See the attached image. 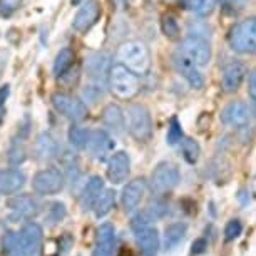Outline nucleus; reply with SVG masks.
Masks as SVG:
<instances>
[{
    "instance_id": "f257e3e1",
    "label": "nucleus",
    "mask_w": 256,
    "mask_h": 256,
    "mask_svg": "<svg viewBox=\"0 0 256 256\" xmlns=\"http://www.w3.org/2000/svg\"><path fill=\"white\" fill-rule=\"evenodd\" d=\"M119 64L128 67L136 76H146L151 69V52L141 40H128L118 50Z\"/></svg>"
},
{
    "instance_id": "f03ea898",
    "label": "nucleus",
    "mask_w": 256,
    "mask_h": 256,
    "mask_svg": "<svg viewBox=\"0 0 256 256\" xmlns=\"http://www.w3.org/2000/svg\"><path fill=\"white\" fill-rule=\"evenodd\" d=\"M108 84L110 88V92L118 99H122V100H129V99L136 98L139 89H141L139 77L134 74V72L129 70L128 67H124L122 64L110 66Z\"/></svg>"
},
{
    "instance_id": "7ed1b4c3",
    "label": "nucleus",
    "mask_w": 256,
    "mask_h": 256,
    "mask_svg": "<svg viewBox=\"0 0 256 256\" xmlns=\"http://www.w3.org/2000/svg\"><path fill=\"white\" fill-rule=\"evenodd\" d=\"M131 228L134 233V238H136V243L141 250V253L144 256H154L159 251V244H161V240H159V233L158 230L151 224V220L148 218L144 212H139L131 221Z\"/></svg>"
},
{
    "instance_id": "20e7f679",
    "label": "nucleus",
    "mask_w": 256,
    "mask_h": 256,
    "mask_svg": "<svg viewBox=\"0 0 256 256\" xmlns=\"http://www.w3.org/2000/svg\"><path fill=\"white\" fill-rule=\"evenodd\" d=\"M129 134L139 142H148L152 136V119L146 106L132 104L128 109Z\"/></svg>"
},
{
    "instance_id": "39448f33",
    "label": "nucleus",
    "mask_w": 256,
    "mask_h": 256,
    "mask_svg": "<svg viewBox=\"0 0 256 256\" xmlns=\"http://www.w3.org/2000/svg\"><path fill=\"white\" fill-rule=\"evenodd\" d=\"M231 49L240 54H254L256 52V17L236 24L230 34Z\"/></svg>"
},
{
    "instance_id": "423d86ee",
    "label": "nucleus",
    "mask_w": 256,
    "mask_h": 256,
    "mask_svg": "<svg viewBox=\"0 0 256 256\" xmlns=\"http://www.w3.org/2000/svg\"><path fill=\"white\" fill-rule=\"evenodd\" d=\"M181 52L190 57V59L194 62L198 67H204L208 66V62L211 60V44L206 37H202L201 34H190L182 38Z\"/></svg>"
},
{
    "instance_id": "0eeeda50",
    "label": "nucleus",
    "mask_w": 256,
    "mask_h": 256,
    "mask_svg": "<svg viewBox=\"0 0 256 256\" xmlns=\"http://www.w3.org/2000/svg\"><path fill=\"white\" fill-rule=\"evenodd\" d=\"M66 178L56 168H47L38 171L32 180V190L38 194H57L64 190Z\"/></svg>"
},
{
    "instance_id": "6e6552de",
    "label": "nucleus",
    "mask_w": 256,
    "mask_h": 256,
    "mask_svg": "<svg viewBox=\"0 0 256 256\" xmlns=\"http://www.w3.org/2000/svg\"><path fill=\"white\" fill-rule=\"evenodd\" d=\"M50 100H52V106H54V109L57 112L62 114L67 119L74 120V122H79V120L86 119V116H88V108H86V104L70 94L56 92V94H52Z\"/></svg>"
},
{
    "instance_id": "1a4fd4ad",
    "label": "nucleus",
    "mask_w": 256,
    "mask_h": 256,
    "mask_svg": "<svg viewBox=\"0 0 256 256\" xmlns=\"http://www.w3.org/2000/svg\"><path fill=\"white\" fill-rule=\"evenodd\" d=\"M180 182V171L171 162H159L151 174V186L156 192H168Z\"/></svg>"
},
{
    "instance_id": "9d476101",
    "label": "nucleus",
    "mask_w": 256,
    "mask_h": 256,
    "mask_svg": "<svg viewBox=\"0 0 256 256\" xmlns=\"http://www.w3.org/2000/svg\"><path fill=\"white\" fill-rule=\"evenodd\" d=\"M42 240H44V231H42L40 224L34 223V221L24 224L18 233L22 253L26 256H36L40 251Z\"/></svg>"
},
{
    "instance_id": "9b49d317",
    "label": "nucleus",
    "mask_w": 256,
    "mask_h": 256,
    "mask_svg": "<svg viewBox=\"0 0 256 256\" xmlns=\"http://www.w3.org/2000/svg\"><path fill=\"white\" fill-rule=\"evenodd\" d=\"M172 59H174V66H176L178 72H180V74L190 82L191 88L201 89L202 86H204V79H202V76L200 72V67H198L194 62L184 54V52L178 50Z\"/></svg>"
},
{
    "instance_id": "f8f14e48",
    "label": "nucleus",
    "mask_w": 256,
    "mask_h": 256,
    "mask_svg": "<svg viewBox=\"0 0 256 256\" xmlns=\"http://www.w3.org/2000/svg\"><path fill=\"white\" fill-rule=\"evenodd\" d=\"M129 172H131V159L129 154L124 151H118L112 154L108 162V180L112 184H120L128 180Z\"/></svg>"
},
{
    "instance_id": "ddd939ff",
    "label": "nucleus",
    "mask_w": 256,
    "mask_h": 256,
    "mask_svg": "<svg viewBox=\"0 0 256 256\" xmlns=\"http://www.w3.org/2000/svg\"><path fill=\"white\" fill-rule=\"evenodd\" d=\"M100 16V7L96 0H86L80 6V8L77 10L72 27L77 32H88L90 27L98 22V18Z\"/></svg>"
},
{
    "instance_id": "4468645a",
    "label": "nucleus",
    "mask_w": 256,
    "mask_h": 256,
    "mask_svg": "<svg viewBox=\"0 0 256 256\" xmlns=\"http://www.w3.org/2000/svg\"><path fill=\"white\" fill-rule=\"evenodd\" d=\"M246 77V66L243 62L233 60L230 64L224 66L223 76H221V88L224 92H234L240 89V86L243 84Z\"/></svg>"
},
{
    "instance_id": "2eb2a0df",
    "label": "nucleus",
    "mask_w": 256,
    "mask_h": 256,
    "mask_svg": "<svg viewBox=\"0 0 256 256\" xmlns=\"http://www.w3.org/2000/svg\"><path fill=\"white\" fill-rule=\"evenodd\" d=\"M116 244V230L110 223L100 224L96 231V244L92 256H112Z\"/></svg>"
},
{
    "instance_id": "dca6fc26",
    "label": "nucleus",
    "mask_w": 256,
    "mask_h": 256,
    "mask_svg": "<svg viewBox=\"0 0 256 256\" xmlns=\"http://www.w3.org/2000/svg\"><path fill=\"white\" fill-rule=\"evenodd\" d=\"M86 149H89V152L92 154L96 159L102 161V159L114 149V141L108 132L102 131V129H96V131H90Z\"/></svg>"
},
{
    "instance_id": "f3484780",
    "label": "nucleus",
    "mask_w": 256,
    "mask_h": 256,
    "mask_svg": "<svg viewBox=\"0 0 256 256\" xmlns=\"http://www.w3.org/2000/svg\"><path fill=\"white\" fill-rule=\"evenodd\" d=\"M221 120L231 128H241L250 120V108L243 100H233L221 110Z\"/></svg>"
},
{
    "instance_id": "a211bd4d",
    "label": "nucleus",
    "mask_w": 256,
    "mask_h": 256,
    "mask_svg": "<svg viewBox=\"0 0 256 256\" xmlns=\"http://www.w3.org/2000/svg\"><path fill=\"white\" fill-rule=\"evenodd\" d=\"M86 70L88 76L92 80H96V84H102L108 80L110 64H109V57L106 54H90L86 59Z\"/></svg>"
},
{
    "instance_id": "6ab92c4d",
    "label": "nucleus",
    "mask_w": 256,
    "mask_h": 256,
    "mask_svg": "<svg viewBox=\"0 0 256 256\" xmlns=\"http://www.w3.org/2000/svg\"><path fill=\"white\" fill-rule=\"evenodd\" d=\"M146 192V181L142 178L132 180L131 182H128L126 188L122 190V208L126 212H132L136 211V208L139 206V202L144 198Z\"/></svg>"
},
{
    "instance_id": "aec40b11",
    "label": "nucleus",
    "mask_w": 256,
    "mask_h": 256,
    "mask_svg": "<svg viewBox=\"0 0 256 256\" xmlns=\"http://www.w3.org/2000/svg\"><path fill=\"white\" fill-rule=\"evenodd\" d=\"M26 184V174L20 169H4L0 171V192L2 194H14L20 191Z\"/></svg>"
},
{
    "instance_id": "412c9836",
    "label": "nucleus",
    "mask_w": 256,
    "mask_h": 256,
    "mask_svg": "<svg viewBox=\"0 0 256 256\" xmlns=\"http://www.w3.org/2000/svg\"><path fill=\"white\" fill-rule=\"evenodd\" d=\"M8 208L17 218H32L38 212V202L30 194H17L8 201Z\"/></svg>"
},
{
    "instance_id": "4be33fe9",
    "label": "nucleus",
    "mask_w": 256,
    "mask_h": 256,
    "mask_svg": "<svg viewBox=\"0 0 256 256\" xmlns=\"http://www.w3.org/2000/svg\"><path fill=\"white\" fill-rule=\"evenodd\" d=\"M34 151L36 156L42 161H50V159L57 158L59 154V144L54 139L50 132H40L34 142Z\"/></svg>"
},
{
    "instance_id": "5701e85b",
    "label": "nucleus",
    "mask_w": 256,
    "mask_h": 256,
    "mask_svg": "<svg viewBox=\"0 0 256 256\" xmlns=\"http://www.w3.org/2000/svg\"><path fill=\"white\" fill-rule=\"evenodd\" d=\"M102 122L110 132L122 134L126 129V118L118 104H108L102 110Z\"/></svg>"
},
{
    "instance_id": "b1692460",
    "label": "nucleus",
    "mask_w": 256,
    "mask_h": 256,
    "mask_svg": "<svg viewBox=\"0 0 256 256\" xmlns=\"http://www.w3.org/2000/svg\"><path fill=\"white\" fill-rule=\"evenodd\" d=\"M104 191V180L100 176H90L80 192V204L84 210H90L98 201L100 192Z\"/></svg>"
},
{
    "instance_id": "393cba45",
    "label": "nucleus",
    "mask_w": 256,
    "mask_h": 256,
    "mask_svg": "<svg viewBox=\"0 0 256 256\" xmlns=\"http://www.w3.org/2000/svg\"><path fill=\"white\" fill-rule=\"evenodd\" d=\"M186 231H188V226L186 223H171L169 226H166L164 230V248L168 251L174 250L178 244L184 240L186 236Z\"/></svg>"
},
{
    "instance_id": "a878e982",
    "label": "nucleus",
    "mask_w": 256,
    "mask_h": 256,
    "mask_svg": "<svg viewBox=\"0 0 256 256\" xmlns=\"http://www.w3.org/2000/svg\"><path fill=\"white\" fill-rule=\"evenodd\" d=\"M114 204H116V192L112 190H104L92 206L96 216H98V218H104L106 214H109Z\"/></svg>"
},
{
    "instance_id": "bb28decb",
    "label": "nucleus",
    "mask_w": 256,
    "mask_h": 256,
    "mask_svg": "<svg viewBox=\"0 0 256 256\" xmlns=\"http://www.w3.org/2000/svg\"><path fill=\"white\" fill-rule=\"evenodd\" d=\"M72 62H74V52L69 47L57 52L56 60H54V74L56 76H64L67 70L70 69Z\"/></svg>"
},
{
    "instance_id": "cd10ccee",
    "label": "nucleus",
    "mask_w": 256,
    "mask_h": 256,
    "mask_svg": "<svg viewBox=\"0 0 256 256\" xmlns=\"http://www.w3.org/2000/svg\"><path fill=\"white\" fill-rule=\"evenodd\" d=\"M4 256H24L20 241H18V233L16 231H7L2 238Z\"/></svg>"
},
{
    "instance_id": "c85d7f7f",
    "label": "nucleus",
    "mask_w": 256,
    "mask_h": 256,
    "mask_svg": "<svg viewBox=\"0 0 256 256\" xmlns=\"http://www.w3.org/2000/svg\"><path fill=\"white\" fill-rule=\"evenodd\" d=\"M181 149H182V156L190 164H194L198 159H200V154H201V148L194 139L191 138H182L181 139Z\"/></svg>"
},
{
    "instance_id": "c756f323",
    "label": "nucleus",
    "mask_w": 256,
    "mask_h": 256,
    "mask_svg": "<svg viewBox=\"0 0 256 256\" xmlns=\"http://www.w3.org/2000/svg\"><path fill=\"white\" fill-rule=\"evenodd\" d=\"M90 131L86 128H80V126H72L69 131V141L74 148L79 149H86V144H88Z\"/></svg>"
},
{
    "instance_id": "7c9ffc66",
    "label": "nucleus",
    "mask_w": 256,
    "mask_h": 256,
    "mask_svg": "<svg viewBox=\"0 0 256 256\" xmlns=\"http://www.w3.org/2000/svg\"><path fill=\"white\" fill-rule=\"evenodd\" d=\"M7 158H8V162L14 164V166H17V164L26 161L27 151H26V148H24V141H14L10 149H8Z\"/></svg>"
},
{
    "instance_id": "2f4dec72",
    "label": "nucleus",
    "mask_w": 256,
    "mask_h": 256,
    "mask_svg": "<svg viewBox=\"0 0 256 256\" xmlns=\"http://www.w3.org/2000/svg\"><path fill=\"white\" fill-rule=\"evenodd\" d=\"M161 28L164 32V36L171 40H176L180 38V26H178L176 18L172 16H164L162 17V22H161Z\"/></svg>"
},
{
    "instance_id": "473e14b6",
    "label": "nucleus",
    "mask_w": 256,
    "mask_h": 256,
    "mask_svg": "<svg viewBox=\"0 0 256 256\" xmlns=\"http://www.w3.org/2000/svg\"><path fill=\"white\" fill-rule=\"evenodd\" d=\"M142 212L151 221H154V220L162 218V216L166 214V212H168V206L164 204V202H161V201H152V202H149L148 208Z\"/></svg>"
},
{
    "instance_id": "72a5a7b5",
    "label": "nucleus",
    "mask_w": 256,
    "mask_h": 256,
    "mask_svg": "<svg viewBox=\"0 0 256 256\" xmlns=\"http://www.w3.org/2000/svg\"><path fill=\"white\" fill-rule=\"evenodd\" d=\"M216 0H188V6L198 16H206L212 10Z\"/></svg>"
},
{
    "instance_id": "f704fd0d",
    "label": "nucleus",
    "mask_w": 256,
    "mask_h": 256,
    "mask_svg": "<svg viewBox=\"0 0 256 256\" xmlns=\"http://www.w3.org/2000/svg\"><path fill=\"white\" fill-rule=\"evenodd\" d=\"M243 233V224L240 220H231L228 221V224L224 226V240L226 241H234L236 238H240Z\"/></svg>"
},
{
    "instance_id": "c9c22d12",
    "label": "nucleus",
    "mask_w": 256,
    "mask_h": 256,
    "mask_svg": "<svg viewBox=\"0 0 256 256\" xmlns=\"http://www.w3.org/2000/svg\"><path fill=\"white\" fill-rule=\"evenodd\" d=\"M182 139V131H181V124L178 122L176 118L171 119L169 122V128H168V142L171 144H178Z\"/></svg>"
},
{
    "instance_id": "e433bc0d",
    "label": "nucleus",
    "mask_w": 256,
    "mask_h": 256,
    "mask_svg": "<svg viewBox=\"0 0 256 256\" xmlns=\"http://www.w3.org/2000/svg\"><path fill=\"white\" fill-rule=\"evenodd\" d=\"M220 2H221V8H223L224 12L238 14L248 0H220Z\"/></svg>"
},
{
    "instance_id": "4c0bfd02",
    "label": "nucleus",
    "mask_w": 256,
    "mask_h": 256,
    "mask_svg": "<svg viewBox=\"0 0 256 256\" xmlns=\"http://www.w3.org/2000/svg\"><path fill=\"white\" fill-rule=\"evenodd\" d=\"M64 216H66V206L62 204V202H54V204H50V208H49V220L52 221V223L60 221Z\"/></svg>"
},
{
    "instance_id": "58836bf2",
    "label": "nucleus",
    "mask_w": 256,
    "mask_h": 256,
    "mask_svg": "<svg viewBox=\"0 0 256 256\" xmlns=\"http://www.w3.org/2000/svg\"><path fill=\"white\" fill-rule=\"evenodd\" d=\"M18 4H20V0H0V12H2L4 16H7V14L16 10L18 7Z\"/></svg>"
},
{
    "instance_id": "ea45409f",
    "label": "nucleus",
    "mask_w": 256,
    "mask_h": 256,
    "mask_svg": "<svg viewBox=\"0 0 256 256\" xmlns=\"http://www.w3.org/2000/svg\"><path fill=\"white\" fill-rule=\"evenodd\" d=\"M206 248H208V241L204 238H198V240H194V243H192L191 253L192 254H201V253H204Z\"/></svg>"
},
{
    "instance_id": "a19ab883",
    "label": "nucleus",
    "mask_w": 256,
    "mask_h": 256,
    "mask_svg": "<svg viewBox=\"0 0 256 256\" xmlns=\"http://www.w3.org/2000/svg\"><path fill=\"white\" fill-rule=\"evenodd\" d=\"M8 94H10V86H2L0 88V114L4 112V109H6V102L8 99Z\"/></svg>"
},
{
    "instance_id": "79ce46f5",
    "label": "nucleus",
    "mask_w": 256,
    "mask_h": 256,
    "mask_svg": "<svg viewBox=\"0 0 256 256\" xmlns=\"http://www.w3.org/2000/svg\"><path fill=\"white\" fill-rule=\"evenodd\" d=\"M248 90L250 96L256 100V69L250 74V80H248Z\"/></svg>"
},
{
    "instance_id": "37998d69",
    "label": "nucleus",
    "mask_w": 256,
    "mask_h": 256,
    "mask_svg": "<svg viewBox=\"0 0 256 256\" xmlns=\"http://www.w3.org/2000/svg\"><path fill=\"white\" fill-rule=\"evenodd\" d=\"M7 52L6 50H0V77H2V72H4V67L7 64Z\"/></svg>"
}]
</instances>
